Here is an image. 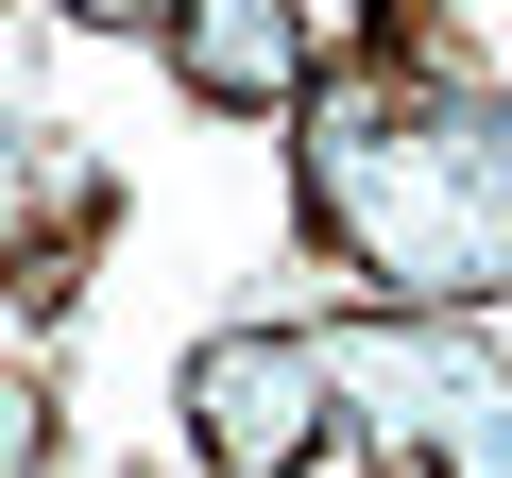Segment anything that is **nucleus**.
Returning a JSON list of instances; mask_svg holds the SVG:
<instances>
[{"label":"nucleus","mask_w":512,"mask_h":478,"mask_svg":"<svg viewBox=\"0 0 512 478\" xmlns=\"http://www.w3.org/2000/svg\"><path fill=\"white\" fill-rule=\"evenodd\" d=\"M291 239L359 308H512V86L444 0H342V69L291 103Z\"/></svg>","instance_id":"nucleus-1"},{"label":"nucleus","mask_w":512,"mask_h":478,"mask_svg":"<svg viewBox=\"0 0 512 478\" xmlns=\"http://www.w3.org/2000/svg\"><path fill=\"white\" fill-rule=\"evenodd\" d=\"M171 410H188V461H205V478H325V461L376 427L325 325H205V342L171 359Z\"/></svg>","instance_id":"nucleus-2"},{"label":"nucleus","mask_w":512,"mask_h":478,"mask_svg":"<svg viewBox=\"0 0 512 478\" xmlns=\"http://www.w3.org/2000/svg\"><path fill=\"white\" fill-rule=\"evenodd\" d=\"M325 342H342V376H359V410L393 427L410 478H512V325H478V308H359Z\"/></svg>","instance_id":"nucleus-3"},{"label":"nucleus","mask_w":512,"mask_h":478,"mask_svg":"<svg viewBox=\"0 0 512 478\" xmlns=\"http://www.w3.org/2000/svg\"><path fill=\"white\" fill-rule=\"evenodd\" d=\"M103 239H120V171H103L69 120H35V137H18V342H52V325L86 308Z\"/></svg>","instance_id":"nucleus-4"},{"label":"nucleus","mask_w":512,"mask_h":478,"mask_svg":"<svg viewBox=\"0 0 512 478\" xmlns=\"http://www.w3.org/2000/svg\"><path fill=\"white\" fill-rule=\"evenodd\" d=\"M154 52H171V86L205 120H291L325 86V18H308V0H188Z\"/></svg>","instance_id":"nucleus-5"},{"label":"nucleus","mask_w":512,"mask_h":478,"mask_svg":"<svg viewBox=\"0 0 512 478\" xmlns=\"http://www.w3.org/2000/svg\"><path fill=\"white\" fill-rule=\"evenodd\" d=\"M0 478H69V393H52V342H18V410H0Z\"/></svg>","instance_id":"nucleus-6"},{"label":"nucleus","mask_w":512,"mask_h":478,"mask_svg":"<svg viewBox=\"0 0 512 478\" xmlns=\"http://www.w3.org/2000/svg\"><path fill=\"white\" fill-rule=\"evenodd\" d=\"M52 18H69V35H171L188 0H52Z\"/></svg>","instance_id":"nucleus-7"}]
</instances>
